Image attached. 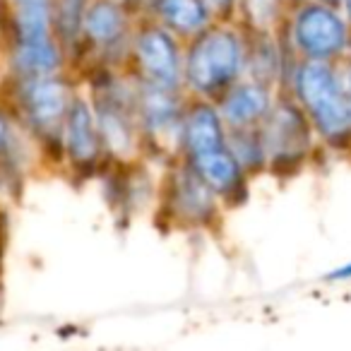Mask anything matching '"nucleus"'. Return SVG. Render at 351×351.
<instances>
[{
  "label": "nucleus",
  "mask_w": 351,
  "mask_h": 351,
  "mask_svg": "<svg viewBox=\"0 0 351 351\" xmlns=\"http://www.w3.org/2000/svg\"><path fill=\"white\" fill-rule=\"evenodd\" d=\"M142 15L164 25L181 41H191L217 20L207 0H147Z\"/></svg>",
  "instance_id": "2eb2a0df"
},
{
  "label": "nucleus",
  "mask_w": 351,
  "mask_h": 351,
  "mask_svg": "<svg viewBox=\"0 0 351 351\" xmlns=\"http://www.w3.org/2000/svg\"><path fill=\"white\" fill-rule=\"evenodd\" d=\"M229 142V128L212 99L188 97L178 132V156L193 159L205 152L219 149Z\"/></svg>",
  "instance_id": "9b49d317"
},
{
  "label": "nucleus",
  "mask_w": 351,
  "mask_h": 351,
  "mask_svg": "<svg viewBox=\"0 0 351 351\" xmlns=\"http://www.w3.org/2000/svg\"><path fill=\"white\" fill-rule=\"evenodd\" d=\"M277 89L253 77H241L219 99L217 106L229 130L239 128H258L272 111Z\"/></svg>",
  "instance_id": "ddd939ff"
},
{
  "label": "nucleus",
  "mask_w": 351,
  "mask_h": 351,
  "mask_svg": "<svg viewBox=\"0 0 351 351\" xmlns=\"http://www.w3.org/2000/svg\"><path fill=\"white\" fill-rule=\"evenodd\" d=\"M291 3H298V0H291Z\"/></svg>",
  "instance_id": "393cba45"
},
{
  "label": "nucleus",
  "mask_w": 351,
  "mask_h": 351,
  "mask_svg": "<svg viewBox=\"0 0 351 351\" xmlns=\"http://www.w3.org/2000/svg\"><path fill=\"white\" fill-rule=\"evenodd\" d=\"M339 70H341V80H344L346 99H349V108H351V53H349V60H346V63L339 60Z\"/></svg>",
  "instance_id": "412c9836"
},
{
  "label": "nucleus",
  "mask_w": 351,
  "mask_h": 351,
  "mask_svg": "<svg viewBox=\"0 0 351 351\" xmlns=\"http://www.w3.org/2000/svg\"><path fill=\"white\" fill-rule=\"evenodd\" d=\"M75 87L65 73L34 75V77L8 80V108L15 113L27 135L49 152V159L65 161L63 156V123Z\"/></svg>",
  "instance_id": "7ed1b4c3"
},
{
  "label": "nucleus",
  "mask_w": 351,
  "mask_h": 351,
  "mask_svg": "<svg viewBox=\"0 0 351 351\" xmlns=\"http://www.w3.org/2000/svg\"><path fill=\"white\" fill-rule=\"evenodd\" d=\"M291 0H239L241 27L248 32H279L287 22Z\"/></svg>",
  "instance_id": "f3484780"
},
{
  "label": "nucleus",
  "mask_w": 351,
  "mask_h": 351,
  "mask_svg": "<svg viewBox=\"0 0 351 351\" xmlns=\"http://www.w3.org/2000/svg\"><path fill=\"white\" fill-rule=\"evenodd\" d=\"M287 89L311 118L322 145L330 149H349L351 108L339 63L298 58L287 80Z\"/></svg>",
  "instance_id": "f03ea898"
},
{
  "label": "nucleus",
  "mask_w": 351,
  "mask_h": 351,
  "mask_svg": "<svg viewBox=\"0 0 351 351\" xmlns=\"http://www.w3.org/2000/svg\"><path fill=\"white\" fill-rule=\"evenodd\" d=\"M63 156L75 176L94 178L108 164L97 113L89 97L75 94L63 123Z\"/></svg>",
  "instance_id": "9d476101"
},
{
  "label": "nucleus",
  "mask_w": 351,
  "mask_h": 351,
  "mask_svg": "<svg viewBox=\"0 0 351 351\" xmlns=\"http://www.w3.org/2000/svg\"><path fill=\"white\" fill-rule=\"evenodd\" d=\"M135 22L137 15L123 0H89L80 60L87 58L92 65L128 70Z\"/></svg>",
  "instance_id": "0eeeda50"
},
{
  "label": "nucleus",
  "mask_w": 351,
  "mask_h": 351,
  "mask_svg": "<svg viewBox=\"0 0 351 351\" xmlns=\"http://www.w3.org/2000/svg\"><path fill=\"white\" fill-rule=\"evenodd\" d=\"M260 137L267 156V171L291 176L311 159L315 149V130L291 94H277L272 111L260 123Z\"/></svg>",
  "instance_id": "423d86ee"
},
{
  "label": "nucleus",
  "mask_w": 351,
  "mask_h": 351,
  "mask_svg": "<svg viewBox=\"0 0 351 351\" xmlns=\"http://www.w3.org/2000/svg\"><path fill=\"white\" fill-rule=\"evenodd\" d=\"M217 20H236L239 12V0H207Z\"/></svg>",
  "instance_id": "6ab92c4d"
},
{
  "label": "nucleus",
  "mask_w": 351,
  "mask_h": 351,
  "mask_svg": "<svg viewBox=\"0 0 351 351\" xmlns=\"http://www.w3.org/2000/svg\"><path fill=\"white\" fill-rule=\"evenodd\" d=\"M221 200L183 156L169 161L159 188V217L173 229H215L221 221Z\"/></svg>",
  "instance_id": "39448f33"
},
{
  "label": "nucleus",
  "mask_w": 351,
  "mask_h": 351,
  "mask_svg": "<svg viewBox=\"0 0 351 351\" xmlns=\"http://www.w3.org/2000/svg\"><path fill=\"white\" fill-rule=\"evenodd\" d=\"M123 3H125V5L130 8V10L135 12L137 17H140L142 10H145V3H147V0H123Z\"/></svg>",
  "instance_id": "4be33fe9"
},
{
  "label": "nucleus",
  "mask_w": 351,
  "mask_h": 351,
  "mask_svg": "<svg viewBox=\"0 0 351 351\" xmlns=\"http://www.w3.org/2000/svg\"><path fill=\"white\" fill-rule=\"evenodd\" d=\"M320 3H327V5H339L341 8V0H320Z\"/></svg>",
  "instance_id": "b1692460"
},
{
  "label": "nucleus",
  "mask_w": 351,
  "mask_h": 351,
  "mask_svg": "<svg viewBox=\"0 0 351 351\" xmlns=\"http://www.w3.org/2000/svg\"><path fill=\"white\" fill-rule=\"evenodd\" d=\"M27 130L8 108L0 104V193L17 197L25 186V171L29 164L27 152Z\"/></svg>",
  "instance_id": "4468645a"
},
{
  "label": "nucleus",
  "mask_w": 351,
  "mask_h": 351,
  "mask_svg": "<svg viewBox=\"0 0 351 351\" xmlns=\"http://www.w3.org/2000/svg\"><path fill=\"white\" fill-rule=\"evenodd\" d=\"M279 34L301 60L339 63L351 53V25L344 10L320 0L293 3Z\"/></svg>",
  "instance_id": "20e7f679"
},
{
  "label": "nucleus",
  "mask_w": 351,
  "mask_h": 351,
  "mask_svg": "<svg viewBox=\"0 0 351 351\" xmlns=\"http://www.w3.org/2000/svg\"><path fill=\"white\" fill-rule=\"evenodd\" d=\"M327 279H330V282H351V260L346 265H341V267L332 269V272L327 274Z\"/></svg>",
  "instance_id": "aec40b11"
},
{
  "label": "nucleus",
  "mask_w": 351,
  "mask_h": 351,
  "mask_svg": "<svg viewBox=\"0 0 351 351\" xmlns=\"http://www.w3.org/2000/svg\"><path fill=\"white\" fill-rule=\"evenodd\" d=\"M229 147L241 159V164L248 169V173H260L267 171V156H265V145L260 137V128H239L229 130Z\"/></svg>",
  "instance_id": "a211bd4d"
},
{
  "label": "nucleus",
  "mask_w": 351,
  "mask_h": 351,
  "mask_svg": "<svg viewBox=\"0 0 351 351\" xmlns=\"http://www.w3.org/2000/svg\"><path fill=\"white\" fill-rule=\"evenodd\" d=\"M183 49L181 39L152 17L140 15L132 29L128 70L137 80L183 89Z\"/></svg>",
  "instance_id": "6e6552de"
},
{
  "label": "nucleus",
  "mask_w": 351,
  "mask_h": 351,
  "mask_svg": "<svg viewBox=\"0 0 351 351\" xmlns=\"http://www.w3.org/2000/svg\"><path fill=\"white\" fill-rule=\"evenodd\" d=\"M341 10H344L346 20H349V25H351V0H341Z\"/></svg>",
  "instance_id": "5701e85b"
},
{
  "label": "nucleus",
  "mask_w": 351,
  "mask_h": 351,
  "mask_svg": "<svg viewBox=\"0 0 351 351\" xmlns=\"http://www.w3.org/2000/svg\"><path fill=\"white\" fill-rule=\"evenodd\" d=\"M200 178L217 193L224 207H239L248 200V169L241 164V159L234 154V149L226 142L219 149L205 152L200 156L188 159Z\"/></svg>",
  "instance_id": "f8f14e48"
},
{
  "label": "nucleus",
  "mask_w": 351,
  "mask_h": 351,
  "mask_svg": "<svg viewBox=\"0 0 351 351\" xmlns=\"http://www.w3.org/2000/svg\"><path fill=\"white\" fill-rule=\"evenodd\" d=\"M186 104V89H173L137 80L135 116L142 135V154L145 152H152V154L164 152L169 159L178 156V132H181Z\"/></svg>",
  "instance_id": "1a4fd4ad"
},
{
  "label": "nucleus",
  "mask_w": 351,
  "mask_h": 351,
  "mask_svg": "<svg viewBox=\"0 0 351 351\" xmlns=\"http://www.w3.org/2000/svg\"><path fill=\"white\" fill-rule=\"evenodd\" d=\"M245 77V32L236 20H215L186 41L183 89L188 97L217 99Z\"/></svg>",
  "instance_id": "f257e3e1"
},
{
  "label": "nucleus",
  "mask_w": 351,
  "mask_h": 351,
  "mask_svg": "<svg viewBox=\"0 0 351 351\" xmlns=\"http://www.w3.org/2000/svg\"><path fill=\"white\" fill-rule=\"evenodd\" d=\"M89 0H51V20L53 34L68 53L70 60H80L82 53V29Z\"/></svg>",
  "instance_id": "dca6fc26"
}]
</instances>
